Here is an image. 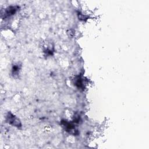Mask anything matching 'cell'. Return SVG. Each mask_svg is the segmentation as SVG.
I'll return each mask as SVG.
<instances>
[{"instance_id":"cell-1","label":"cell","mask_w":149,"mask_h":149,"mask_svg":"<svg viewBox=\"0 0 149 149\" xmlns=\"http://www.w3.org/2000/svg\"><path fill=\"white\" fill-rule=\"evenodd\" d=\"M7 118H8V121L10 124H12L15 126H20L19 120L11 113H9L8 115L7 116Z\"/></svg>"}]
</instances>
